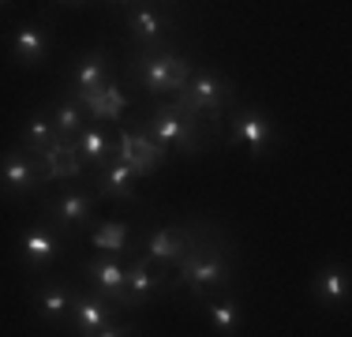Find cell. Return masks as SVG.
<instances>
[{
    "instance_id": "8992f818",
    "label": "cell",
    "mask_w": 352,
    "mask_h": 337,
    "mask_svg": "<svg viewBox=\"0 0 352 337\" xmlns=\"http://www.w3.org/2000/svg\"><path fill=\"white\" fill-rule=\"evenodd\" d=\"M41 210H45V217L56 225L64 236H79V232H90V225H94V214H98V199L94 191H82V188H68V191H56V195H49V191H41Z\"/></svg>"
},
{
    "instance_id": "d6986e66",
    "label": "cell",
    "mask_w": 352,
    "mask_h": 337,
    "mask_svg": "<svg viewBox=\"0 0 352 337\" xmlns=\"http://www.w3.org/2000/svg\"><path fill=\"white\" fill-rule=\"evenodd\" d=\"M75 101L82 105L87 120H94V124H120V116L128 113V105H131V98L124 94V87L116 79H109L105 87L90 90V94H82Z\"/></svg>"
},
{
    "instance_id": "4316f807",
    "label": "cell",
    "mask_w": 352,
    "mask_h": 337,
    "mask_svg": "<svg viewBox=\"0 0 352 337\" xmlns=\"http://www.w3.org/2000/svg\"><path fill=\"white\" fill-rule=\"evenodd\" d=\"M90 337H139V326L135 323H120V318H116V323H109L105 330H98Z\"/></svg>"
},
{
    "instance_id": "4fadbf2b",
    "label": "cell",
    "mask_w": 352,
    "mask_h": 337,
    "mask_svg": "<svg viewBox=\"0 0 352 337\" xmlns=\"http://www.w3.org/2000/svg\"><path fill=\"white\" fill-rule=\"evenodd\" d=\"M173 289V270L154 266L146 255H135L128 263V311H142L146 300Z\"/></svg>"
},
{
    "instance_id": "ac0fdd59",
    "label": "cell",
    "mask_w": 352,
    "mask_h": 337,
    "mask_svg": "<svg viewBox=\"0 0 352 337\" xmlns=\"http://www.w3.org/2000/svg\"><path fill=\"white\" fill-rule=\"evenodd\" d=\"M38 168H41V184H64V180H79L82 176V162H79V150L75 142L53 139L45 150L38 154Z\"/></svg>"
},
{
    "instance_id": "5b68a950",
    "label": "cell",
    "mask_w": 352,
    "mask_h": 337,
    "mask_svg": "<svg viewBox=\"0 0 352 337\" xmlns=\"http://www.w3.org/2000/svg\"><path fill=\"white\" fill-rule=\"evenodd\" d=\"M15 248H19V266L27 270L30 277H41L64 259V251H68V236L56 229L49 217H38V221H30V225L19 229Z\"/></svg>"
},
{
    "instance_id": "d4e9b609",
    "label": "cell",
    "mask_w": 352,
    "mask_h": 337,
    "mask_svg": "<svg viewBox=\"0 0 352 337\" xmlns=\"http://www.w3.org/2000/svg\"><path fill=\"white\" fill-rule=\"evenodd\" d=\"M53 139H56V131H53V120H49V105H38L34 113H30L27 120H23L19 142H15V146H23L30 157H38Z\"/></svg>"
},
{
    "instance_id": "9c48e42d",
    "label": "cell",
    "mask_w": 352,
    "mask_h": 337,
    "mask_svg": "<svg viewBox=\"0 0 352 337\" xmlns=\"http://www.w3.org/2000/svg\"><path fill=\"white\" fill-rule=\"evenodd\" d=\"M116 162H124L128 168H135L139 180H146V176L162 173L165 162H169V150H162L154 139H150L142 128H120V135H116V150H113Z\"/></svg>"
},
{
    "instance_id": "44dd1931",
    "label": "cell",
    "mask_w": 352,
    "mask_h": 337,
    "mask_svg": "<svg viewBox=\"0 0 352 337\" xmlns=\"http://www.w3.org/2000/svg\"><path fill=\"white\" fill-rule=\"evenodd\" d=\"M139 176L135 168H128L124 162H109L105 168H98V199H116V202H139Z\"/></svg>"
},
{
    "instance_id": "484cf974",
    "label": "cell",
    "mask_w": 352,
    "mask_h": 337,
    "mask_svg": "<svg viewBox=\"0 0 352 337\" xmlns=\"http://www.w3.org/2000/svg\"><path fill=\"white\" fill-rule=\"evenodd\" d=\"M75 150H79V162H82V168H105L109 162H113V150H116V139L109 131H102V128H87L75 139Z\"/></svg>"
},
{
    "instance_id": "8fae6325",
    "label": "cell",
    "mask_w": 352,
    "mask_h": 337,
    "mask_svg": "<svg viewBox=\"0 0 352 337\" xmlns=\"http://www.w3.org/2000/svg\"><path fill=\"white\" fill-rule=\"evenodd\" d=\"M79 274L90 281V289L98 296H105L116 311H128V266L120 259H109V255H90L79 259Z\"/></svg>"
},
{
    "instance_id": "7402d4cb",
    "label": "cell",
    "mask_w": 352,
    "mask_h": 337,
    "mask_svg": "<svg viewBox=\"0 0 352 337\" xmlns=\"http://www.w3.org/2000/svg\"><path fill=\"white\" fill-rule=\"evenodd\" d=\"M90 248L98 255H109V259H124L131 255V225L120 221V217H109V221H94L90 225Z\"/></svg>"
},
{
    "instance_id": "ffe728a7",
    "label": "cell",
    "mask_w": 352,
    "mask_h": 337,
    "mask_svg": "<svg viewBox=\"0 0 352 337\" xmlns=\"http://www.w3.org/2000/svg\"><path fill=\"white\" fill-rule=\"evenodd\" d=\"M49 49H53V38H49V27H41V23H23L12 34V61L19 67L38 72L49 61Z\"/></svg>"
},
{
    "instance_id": "277c9868",
    "label": "cell",
    "mask_w": 352,
    "mask_h": 337,
    "mask_svg": "<svg viewBox=\"0 0 352 337\" xmlns=\"http://www.w3.org/2000/svg\"><path fill=\"white\" fill-rule=\"evenodd\" d=\"M225 142H229V146H244L248 157L263 162L266 154H274V150L281 146V128L263 105L248 101V105H240L236 113H232V124H229V131H225Z\"/></svg>"
},
{
    "instance_id": "cb8c5ba5",
    "label": "cell",
    "mask_w": 352,
    "mask_h": 337,
    "mask_svg": "<svg viewBox=\"0 0 352 337\" xmlns=\"http://www.w3.org/2000/svg\"><path fill=\"white\" fill-rule=\"evenodd\" d=\"M49 120H53V131H56V139H64V142H75L82 131L90 128V120H87V113H82V105L75 98L68 94H60L49 105Z\"/></svg>"
},
{
    "instance_id": "7a4b0ae2",
    "label": "cell",
    "mask_w": 352,
    "mask_h": 337,
    "mask_svg": "<svg viewBox=\"0 0 352 337\" xmlns=\"http://www.w3.org/2000/svg\"><path fill=\"white\" fill-rule=\"evenodd\" d=\"M191 75H195V61L188 53H176V49H139L124 67V79L157 101L180 94Z\"/></svg>"
},
{
    "instance_id": "5bb4252c",
    "label": "cell",
    "mask_w": 352,
    "mask_h": 337,
    "mask_svg": "<svg viewBox=\"0 0 352 337\" xmlns=\"http://www.w3.org/2000/svg\"><path fill=\"white\" fill-rule=\"evenodd\" d=\"M109 79H113V56H109V49L105 45L87 49V53L75 56V64H72V72H68V83H72V94L68 98L90 94V90L105 87Z\"/></svg>"
},
{
    "instance_id": "ba28073f",
    "label": "cell",
    "mask_w": 352,
    "mask_h": 337,
    "mask_svg": "<svg viewBox=\"0 0 352 337\" xmlns=\"http://www.w3.org/2000/svg\"><path fill=\"white\" fill-rule=\"evenodd\" d=\"M124 27L139 49H169V34L176 30V15L157 4H124Z\"/></svg>"
},
{
    "instance_id": "2e32d148",
    "label": "cell",
    "mask_w": 352,
    "mask_h": 337,
    "mask_svg": "<svg viewBox=\"0 0 352 337\" xmlns=\"http://www.w3.org/2000/svg\"><path fill=\"white\" fill-rule=\"evenodd\" d=\"M75 285L72 281H60V277H49L45 285H38L34 292V315L41 326H64L68 323V311H72V300H75Z\"/></svg>"
},
{
    "instance_id": "603a6c76",
    "label": "cell",
    "mask_w": 352,
    "mask_h": 337,
    "mask_svg": "<svg viewBox=\"0 0 352 337\" xmlns=\"http://www.w3.org/2000/svg\"><path fill=\"white\" fill-rule=\"evenodd\" d=\"M206 315V323L217 330V337H236L240 330H244V303H240V296H232V292H225V296H210L206 303H199Z\"/></svg>"
},
{
    "instance_id": "52a82bcc",
    "label": "cell",
    "mask_w": 352,
    "mask_h": 337,
    "mask_svg": "<svg viewBox=\"0 0 352 337\" xmlns=\"http://www.w3.org/2000/svg\"><path fill=\"white\" fill-rule=\"evenodd\" d=\"M180 98L188 101L206 124H210V131H217L221 128L225 109L236 101V87H232V79L221 75V72H199V75L188 79V87L180 90Z\"/></svg>"
},
{
    "instance_id": "6da1fadb",
    "label": "cell",
    "mask_w": 352,
    "mask_h": 337,
    "mask_svg": "<svg viewBox=\"0 0 352 337\" xmlns=\"http://www.w3.org/2000/svg\"><path fill=\"white\" fill-rule=\"evenodd\" d=\"M173 270H176L173 285H184L199 303H206L214 289L232 292V277H236V243L221 232V225L199 217L195 243H191L188 255H184Z\"/></svg>"
},
{
    "instance_id": "7c38bea8",
    "label": "cell",
    "mask_w": 352,
    "mask_h": 337,
    "mask_svg": "<svg viewBox=\"0 0 352 337\" xmlns=\"http://www.w3.org/2000/svg\"><path fill=\"white\" fill-rule=\"evenodd\" d=\"M195 236H199V217L195 221H184V225H162V229H154L146 236L142 255H146L154 266L173 270L184 255H188V248L195 243Z\"/></svg>"
},
{
    "instance_id": "30bf717a",
    "label": "cell",
    "mask_w": 352,
    "mask_h": 337,
    "mask_svg": "<svg viewBox=\"0 0 352 337\" xmlns=\"http://www.w3.org/2000/svg\"><path fill=\"white\" fill-rule=\"evenodd\" d=\"M45 184H41V168L38 157H30L23 146H12L0 154V195L4 199H30L41 195Z\"/></svg>"
},
{
    "instance_id": "9a60e30c",
    "label": "cell",
    "mask_w": 352,
    "mask_h": 337,
    "mask_svg": "<svg viewBox=\"0 0 352 337\" xmlns=\"http://www.w3.org/2000/svg\"><path fill=\"white\" fill-rule=\"evenodd\" d=\"M116 315H120V311H116L105 296H98V292L90 289V292H75L72 311H68V323H72L75 337H90V334L105 330L109 323H116Z\"/></svg>"
},
{
    "instance_id": "3957f363",
    "label": "cell",
    "mask_w": 352,
    "mask_h": 337,
    "mask_svg": "<svg viewBox=\"0 0 352 337\" xmlns=\"http://www.w3.org/2000/svg\"><path fill=\"white\" fill-rule=\"evenodd\" d=\"M142 131H146L162 150H169V154H173V150H180L184 157H199V154H203V146H206V139H210V128L191 124L188 116H180L173 109L169 98L154 101L150 116L142 120Z\"/></svg>"
},
{
    "instance_id": "e0dca14e",
    "label": "cell",
    "mask_w": 352,
    "mask_h": 337,
    "mask_svg": "<svg viewBox=\"0 0 352 337\" xmlns=\"http://www.w3.org/2000/svg\"><path fill=\"white\" fill-rule=\"evenodd\" d=\"M311 296L326 311H345L349 307V266L345 263H322L311 277Z\"/></svg>"
}]
</instances>
